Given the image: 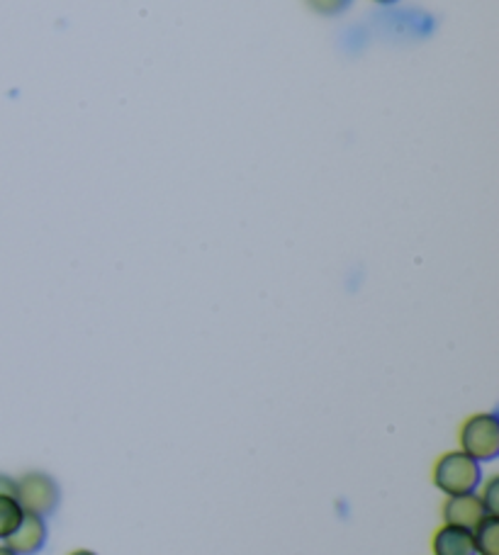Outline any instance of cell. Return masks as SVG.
Returning <instances> with one entry per match:
<instances>
[{"instance_id": "obj_1", "label": "cell", "mask_w": 499, "mask_h": 555, "mask_svg": "<svg viewBox=\"0 0 499 555\" xmlns=\"http://www.w3.org/2000/svg\"><path fill=\"white\" fill-rule=\"evenodd\" d=\"M481 480H483L481 463L473 461L471 455H465L463 451L442 455L434 468V485L442 492H446L448 498L475 492Z\"/></svg>"}, {"instance_id": "obj_2", "label": "cell", "mask_w": 499, "mask_h": 555, "mask_svg": "<svg viewBox=\"0 0 499 555\" xmlns=\"http://www.w3.org/2000/svg\"><path fill=\"white\" fill-rule=\"evenodd\" d=\"M17 492L15 500L20 502L23 512L39 514V517H54L59 504H62V488L59 482L47 473H25L23 478L15 480Z\"/></svg>"}, {"instance_id": "obj_3", "label": "cell", "mask_w": 499, "mask_h": 555, "mask_svg": "<svg viewBox=\"0 0 499 555\" xmlns=\"http://www.w3.org/2000/svg\"><path fill=\"white\" fill-rule=\"evenodd\" d=\"M463 453L477 463H490L499 455V420L497 414H475L461 429Z\"/></svg>"}, {"instance_id": "obj_4", "label": "cell", "mask_w": 499, "mask_h": 555, "mask_svg": "<svg viewBox=\"0 0 499 555\" xmlns=\"http://www.w3.org/2000/svg\"><path fill=\"white\" fill-rule=\"evenodd\" d=\"M47 537H49L47 519L39 517V514L25 512L20 527L5 539V546L15 555H37L47 546Z\"/></svg>"}, {"instance_id": "obj_5", "label": "cell", "mask_w": 499, "mask_h": 555, "mask_svg": "<svg viewBox=\"0 0 499 555\" xmlns=\"http://www.w3.org/2000/svg\"><path fill=\"white\" fill-rule=\"evenodd\" d=\"M485 507L481 498L475 492L468 494H456V498H448V502L444 504V519L446 524H453V527H461L473 531L477 524L485 519Z\"/></svg>"}, {"instance_id": "obj_6", "label": "cell", "mask_w": 499, "mask_h": 555, "mask_svg": "<svg viewBox=\"0 0 499 555\" xmlns=\"http://www.w3.org/2000/svg\"><path fill=\"white\" fill-rule=\"evenodd\" d=\"M434 555H477L475 543H473V531L453 527V524H446V527L434 533L432 541Z\"/></svg>"}, {"instance_id": "obj_7", "label": "cell", "mask_w": 499, "mask_h": 555, "mask_svg": "<svg viewBox=\"0 0 499 555\" xmlns=\"http://www.w3.org/2000/svg\"><path fill=\"white\" fill-rule=\"evenodd\" d=\"M475 553L499 555V517L485 514V519L473 529Z\"/></svg>"}, {"instance_id": "obj_8", "label": "cell", "mask_w": 499, "mask_h": 555, "mask_svg": "<svg viewBox=\"0 0 499 555\" xmlns=\"http://www.w3.org/2000/svg\"><path fill=\"white\" fill-rule=\"evenodd\" d=\"M23 507L10 494H0V541H5L23 521Z\"/></svg>"}, {"instance_id": "obj_9", "label": "cell", "mask_w": 499, "mask_h": 555, "mask_svg": "<svg viewBox=\"0 0 499 555\" xmlns=\"http://www.w3.org/2000/svg\"><path fill=\"white\" fill-rule=\"evenodd\" d=\"M483 507L487 514H492V517H499V475L490 478V482L485 485V492H483Z\"/></svg>"}, {"instance_id": "obj_10", "label": "cell", "mask_w": 499, "mask_h": 555, "mask_svg": "<svg viewBox=\"0 0 499 555\" xmlns=\"http://www.w3.org/2000/svg\"><path fill=\"white\" fill-rule=\"evenodd\" d=\"M17 492V482L13 478H8V475H0V494H10V498H15Z\"/></svg>"}, {"instance_id": "obj_11", "label": "cell", "mask_w": 499, "mask_h": 555, "mask_svg": "<svg viewBox=\"0 0 499 555\" xmlns=\"http://www.w3.org/2000/svg\"><path fill=\"white\" fill-rule=\"evenodd\" d=\"M68 555H98V553H93V551H74V553H68Z\"/></svg>"}, {"instance_id": "obj_12", "label": "cell", "mask_w": 499, "mask_h": 555, "mask_svg": "<svg viewBox=\"0 0 499 555\" xmlns=\"http://www.w3.org/2000/svg\"><path fill=\"white\" fill-rule=\"evenodd\" d=\"M0 555H15L8 546H0Z\"/></svg>"}, {"instance_id": "obj_13", "label": "cell", "mask_w": 499, "mask_h": 555, "mask_svg": "<svg viewBox=\"0 0 499 555\" xmlns=\"http://www.w3.org/2000/svg\"><path fill=\"white\" fill-rule=\"evenodd\" d=\"M378 3H395V0H378Z\"/></svg>"}]
</instances>
